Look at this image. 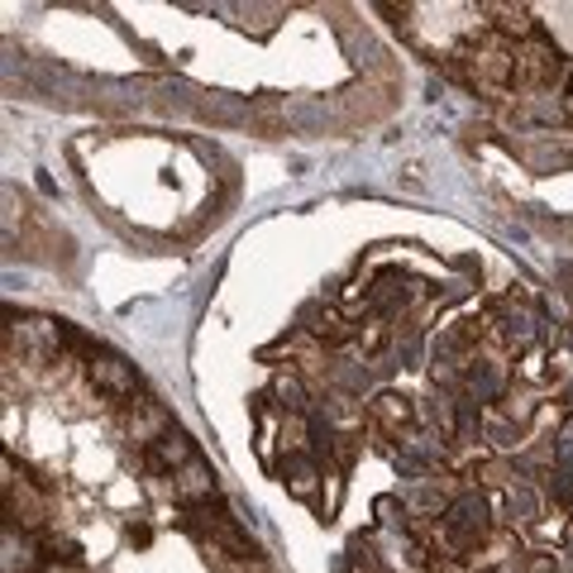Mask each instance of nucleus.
I'll use <instances>...</instances> for the list:
<instances>
[{"mask_svg":"<svg viewBox=\"0 0 573 573\" xmlns=\"http://www.w3.org/2000/svg\"><path fill=\"white\" fill-rule=\"evenodd\" d=\"M492 531V516H488V502L478 492H459L450 507L440 512V550H450L459 564L488 540Z\"/></svg>","mask_w":573,"mask_h":573,"instance_id":"f257e3e1","label":"nucleus"},{"mask_svg":"<svg viewBox=\"0 0 573 573\" xmlns=\"http://www.w3.org/2000/svg\"><path fill=\"white\" fill-rule=\"evenodd\" d=\"M10 334H20V344L29 349V354H39V358H58L62 349L86 344L82 334L68 326V320H53V316H24V320L10 326Z\"/></svg>","mask_w":573,"mask_h":573,"instance_id":"f03ea898","label":"nucleus"},{"mask_svg":"<svg viewBox=\"0 0 573 573\" xmlns=\"http://www.w3.org/2000/svg\"><path fill=\"white\" fill-rule=\"evenodd\" d=\"M86 382H92V392L115 397V402H130V397L139 392V373H134V364H124L120 354H106V349H96V354L86 358Z\"/></svg>","mask_w":573,"mask_h":573,"instance_id":"7ed1b4c3","label":"nucleus"},{"mask_svg":"<svg viewBox=\"0 0 573 573\" xmlns=\"http://www.w3.org/2000/svg\"><path fill=\"white\" fill-rule=\"evenodd\" d=\"M168 492H172V502H182V507H210L220 497L216 468H210L206 459H192V464L168 478Z\"/></svg>","mask_w":573,"mask_h":573,"instance_id":"20e7f679","label":"nucleus"},{"mask_svg":"<svg viewBox=\"0 0 573 573\" xmlns=\"http://www.w3.org/2000/svg\"><path fill=\"white\" fill-rule=\"evenodd\" d=\"M488 326L502 334V344H531L535 340V330H540V320H535V310L526 302H516V296H507V302H497L488 310Z\"/></svg>","mask_w":573,"mask_h":573,"instance_id":"39448f33","label":"nucleus"},{"mask_svg":"<svg viewBox=\"0 0 573 573\" xmlns=\"http://www.w3.org/2000/svg\"><path fill=\"white\" fill-rule=\"evenodd\" d=\"M368 420L382 435H411V430H416V402L402 397V392H382V397H373Z\"/></svg>","mask_w":573,"mask_h":573,"instance_id":"423d86ee","label":"nucleus"},{"mask_svg":"<svg viewBox=\"0 0 573 573\" xmlns=\"http://www.w3.org/2000/svg\"><path fill=\"white\" fill-rule=\"evenodd\" d=\"M192 459H196V444L186 440L182 430H172V435H163L158 444H148V450H144V468H148V473H163V478H172V473L186 468Z\"/></svg>","mask_w":573,"mask_h":573,"instance_id":"0eeeda50","label":"nucleus"},{"mask_svg":"<svg viewBox=\"0 0 573 573\" xmlns=\"http://www.w3.org/2000/svg\"><path fill=\"white\" fill-rule=\"evenodd\" d=\"M178 426H172V411L168 406H158V402H134V416H130V435L144 444H158L163 435H172Z\"/></svg>","mask_w":573,"mask_h":573,"instance_id":"6e6552de","label":"nucleus"},{"mask_svg":"<svg viewBox=\"0 0 573 573\" xmlns=\"http://www.w3.org/2000/svg\"><path fill=\"white\" fill-rule=\"evenodd\" d=\"M282 483H286V492H292V497L310 502V497H316V483H320L316 459H310L306 450H292V454L282 459Z\"/></svg>","mask_w":573,"mask_h":573,"instance_id":"1a4fd4ad","label":"nucleus"},{"mask_svg":"<svg viewBox=\"0 0 573 573\" xmlns=\"http://www.w3.org/2000/svg\"><path fill=\"white\" fill-rule=\"evenodd\" d=\"M306 320H310V334H316V340L320 344H330V349H340L344 340H349V334H354V330H349V320L340 316V310H320V306H310L306 310Z\"/></svg>","mask_w":573,"mask_h":573,"instance_id":"9d476101","label":"nucleus"},{"mask_svg":"<svg viewBox=\"0 0 573 573\" xmlns=\"http://www.w3.org/2000/svg\"><path fill=\"white\" fill-rule=\"evenodd\" d=\"M411 282L402 278V272H388L378 286H373V306L382 310V316H392V310H402V306H411Z\"/></svg>","mask_w":573,"mask_h":573,"instance_id":"9b49d317","label":"nucleus"},{"mask_svg":"<svg viewBox=\"0 0 573 573\" xmlns=\"http://www.w3.org/2000/svg\"><path fill=\"white\" fill-rule=\"evenodd\" d=\"M464 382H468V402H497V392H502V373L492 364H468Z\"/></svg>","mask_w":573,"mask_h":573,"instance_id":"f8f14e48","label":"nucleus"},{"mask_svg":"<svg viewBox=\"0 0 573 573\" xmlns=\"http://www.w3.org/2000/svg\"><path fill=\"white\" fill-rule=\"evenodd\" d=\"M349 564H354L358 573H392V569H388V559L373 550L368 535H354V545H349Z\"/></svg>","mask_w":573,"mask_h":573,"instance_id":"ddd939ff","label":"nucleus"},{"mask_svg":"<svg viewBox=\"0 0 573 573\" xmlns=\"http://www.w3.org/2000/svg\"><path fill=\"white\" fill-rule=\"evenodd\" d=\"M202 115H210V120H244V101H240V96H230V92H210L202 101Z\"/></svg>","mask_w":573,"mask_h":573,"instance_id":"4468645a","label":"nucleus"},{"mask_svg":"<svg viewBox=\"0 0 573 573\" xmlns=\"http://www.w3.org/2000/svg\"><path fill=\"white\" fill-rule=\"evenodd\" d=\"M272 397H278L286 411H302V402H306V392H302V382L296 378H272Z\"/></svg>","mask_w":573,"mask_h":573,"instance_id":"2eb2a0df","label":"nucleus"},{"mask_svg":"<svg viewBox=\"0 0 573 573\" xmlns=\"http://www.w3.org/2000/svg\"><path fill=\"white\" fill-rule=\"evenodd\" d=\"M358 344H364V354H382V349H388V326H382V320L364 326L358 330Z\"/></svg>","mask_w":573,"mask_h":573,"instance_id":"dca6fc26","label":"nucleus"},{"mask_svg":"<svg viewBox=\"0 0 573 573\" xmlns=\"http://www.w3.org/2000/svg\"><path fill=\"white\" fill-rule=\"evenodd\" d=\"M148 540H154V531H148V526H130V545H139V550H144Z\"/></svg>","mask_w":573,"mask_h":573,"instance_id":"f3484780","label":"nucleus"}]
</instances>
